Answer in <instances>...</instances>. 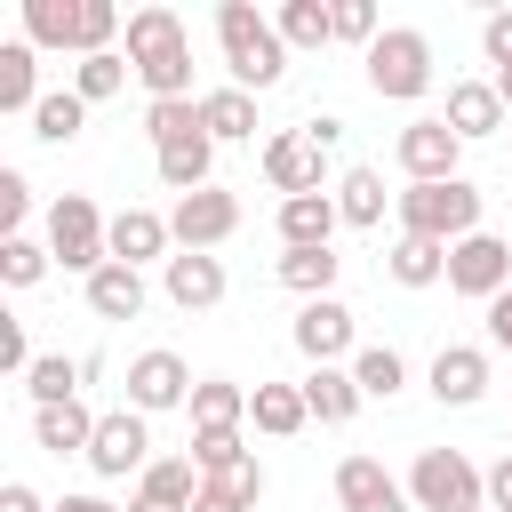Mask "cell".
I'll return each mask as SVG.
<instances>
[{"label": "cell", "mask_w": 512, "mask_h": 512, "mask_svg": "<svg viewBox=\"0 0 512 512\" xmlns=\"http://www.w3.org/2000/svg\"><path fill=\"white\" fill-rule=\"evenodd\" d=\"M216 48H224L232 88H248V96L288 72V40H280L272 16H256V0H224V8H216Z\"/></svg>", "instance_id": "obj_1"}, {"label": "cell", "mask_w": 512, "mask_h": 512, "mask_svg": "<svg viewBox=\"0 0 512 512\" xmlns=\"http://www.w3.org/2000/svg\"><path fill=\"white\" fill-rule=\"evenodd\" d=\"M112 32H120L112 0H24V40L32 48H72L88 64V56H112Z\"/></svg>", "instance_id": "obj_2"}, {"label": "cell", "mask_w": 512, "mask_h": 512, "mask_svg": "<svg viewBox=\"0 0 512 512\" xmlns=\"http://www.w3.org/2000/svg\"><path fill=\"white\" fill-rule=\"evenodd\" d=\"M392 208H400V232L440 240V248H456V240H472V232H480V184H472V176H448V184H408Z\"/></svg>", "instance_id": "obj_3"}, {"label": "cell", "mask_w": 512, "mask_h": 512, "mask_svg": "<svg viewBox=\"0 0 512 512\" xmlns=\"http://www.w3.org/2000/svg\"><path fill=\"white\" fill-rule=\"evenodd\" d=\"M408 504L416 512H488V472L464 448H424L408 464Z\"/></svg>", "instance_id": "obj_4"}, {"label": "cell", "mask_w": 512, "mask_h": 512, "mask_svg": "<svg viewBox=\"0 0 512 512\" xmlns=\"http://www.w3.org/2000/svg\"><path fill=\"white\" fill-rule=\"evenodd\" d=\"M48 256H56L64 272L96 280V272L112 264V216H104L88 192H64V200L48 208Z\"/></svg>", "instance_id": "obj_5"}, {"label": "cell", "mask_w": 512, "mask_h": 512, "mask_svg": "<svg viewBox=\"0 0 512 512\" xmlns=\"http://www.w3.org/2000/svg\"><path fill=\"white\" fill-rule=\"evenodd\" d=\"M360 64H368V88H376L384 104H416V96L432 88V40H424L416 24H392Z\"/></svg>", "instance_id": "obj_6"}, {"label": "cell", "mask_w": 512, "mask_h": 512, "mask_svg": "<svg viewBox=\"0 0 512 512\" xmlns=\"http://www.w3.org/2000/svg\"><path fill=\"white\" fill-rule=\"evenodd\" d=\"M448 288H456V296H480V304H496V296L512 288V240H496V232H472V240H456V248H448Z\"/></svg>", "instance_id": "obj_7"}, {"label": "cell", "mask_w": 512, "mask_h": 512, "mask_svg": "<svg viewBox=\"0 0 512 512\" xmlns=\"http://www.w3.org/2000/svg\"><path fill=\"white\" fill-rule=\"evenodd\" d=\"M392 160H400V176H408V184H448V176H456V160H464V136H456L448 120H408V128H400V144H392Z\"/></svg>", "instance_id": "obj_8"}, {"label": "cell", "mask_w": 512, "mask_h": 512, "mask_svg": "<svg viewBox=\"0 0 512 512\" xmlns=\"http://www.w3.org/2000/svg\"><path fill=\"white\" fill-rule=\"evenodd\" d=\"M128 408H136V416H160V408H192V368H184L168 344L136 352V360H128Z\"/></svg>", "instance_id": "obj_9"}, {"label": "cell", "mask_w": 512, "mask_h": 512, "mask_svg": "<svg viewBox=\"0 0 512 512\" xmlns=\"http://www.w3.org/2000/svg\"><path fill=\"white\" fill-rule=\"evenodd\" d=\"M168 232H176V248H200V256H208V248H224V240L240 232V200L216 192V184H208V192H184V200L168 208Z\"/></svg>", "instance_id": "obj_10"}, {"label": "cell", "mask_w": 512, "mask_h": 512, "mask_svg": "<svg viewBox=\"0 0 512 512\" xmlns=\"http://www.w3.org/2000/svg\"><path fill=\"white\" fill-rule=\"evenodd\" d=\"M264 176H272V192H288V200L328 192V152H320L304 128H288V136H272V144H264Z\"/></svg>", "instance_id": "obj_11"}, {"label": "cell", "mask_w": 512, "mask_h": 512, "mask_svg": "<svg viewBox=\"0 0 512 512\" xmlns=\"http://www.w3.org/2000/svg\"><path fill=\"white\" fill-rule=\"evenodd\" d=\"M144 448H152V440H144V416H136V408H112V416H96V440H88V464H96L104 480H128V472L144 480V464H152Z\"/></svg>", "instance_id": "obj_12"}, {"label": "cell", "mask_w": 512, "mask_h": 512, "mask_svg": "<svg viewBox=\"0 0 512 512\" xmlns=\"http://www.w3.org/2000/svg\"><path fill=\"white\" fill-rule=\"evenodd\" d=\"M336 512H416L408 480H392L376 456H344L336 464Z\"/></svg>", "instance_id": "obj_13"}, {"label": "cell", "mask_w": 512, "mask_h": 512, "mask_svg": "<svg viewBox=\"0 0 512 512\" xmlns=\"http://www.w3.org/2000/svg\"><path fill=\"white\" fill-rule=\"evenodd\" d=\"M296 352L312 360V368H336L344 352H352V304H336V296H312L304 312H296Z\"/></svg>", "instance_id": "obj_14"}, {"label": "cell", "mask_w": 512, "mask_h": 512, "mask_svg": "<svg viewBox=\"0 0 512 512\" xmlns=\"http://www.w3.org/2000/svg\"><path fill=\"white\" fill-rule=\"evenodd\" d=\"M432 400L440 408H480L488 400V352L480 344H440L432 352Z\"/></svg>", "instance_id": "obj_15"}, {"label": "cell", "mask_w": 512, "mask_h": 512, "mask_svg": "<svg viewBox=\"0 0 512 512\" xmlns=\"http://www.w3.org/2000/svg\"><path fill=\"white\" fill-rule=\"evenodd\" d=\"M160 288H168L176 312H216V304H224V264L200 256V248H176L168 272H160Z\"/></svg>", "instance_id": "obj_16"}, {"label": "cell", "mask_w": 512, "mask_h": 512, "mask_svg": "<svg viewBox=\"0 0 512 512\" xmlns=\"http://www.w3.org/2000/svg\"><path fill=\"white\" fill-rule=\"evenodd\" d=\"M168 56H192L184 16H176V8H136V16H128V64L152 72V64H168Z\"/></svg>", "instance_id": "obj_17"}, {"label": "cell", "mask_w": 512, "mask_h": 512, "mask_svg": "<svg viewBox=\"0 0 512 512\" xmlns=\"http://www.w3.org/2000/svg\"><path fill=\"white\" fill-rule=\"evenodd\" d=\"M168 240H176V232H168V216H152V208H120V216H112V264H136V272H144L152 256L168 264Z\"/></svg>", "instance_id": "obj_18"}, {"label": "cell", "mask_w": 512, "mask_h": 512, "mask_svg": "<svg viewBox=\"0 0 512 512\" xmlns=\"http://www.w3.org/2000/svg\"><path fill=\"white\" fill-rule=\"evenodd\" d=\"M440 120H448L464 144H472V136H496V128H504V96H496V80H456Z\"/></svg>", "instance_id": "obj_19"}, {"label": "cell", "mask_w": 512, "mask_h": 512, "mask_svg": "<svg viewBox=\"0 0 512 512\" xmlns=\"http://www.w3.org/2000/svg\"><path fill=\"white\" fill-rule=\"evenodd\" d=\"M336 224H344L336 192H304V200H280V240H288V248H328V240H336Z\"/></svg>", "instance_id": "obj_20"}, {"label": "cell", "mask_w": 512, "mask_h": 512, "mask_svg": "<svg viewBox=\"0 0 512 512\" xmlns=\"http://www.w3.org/2000/svg\"><path fill=\"white\" fill-rule=\"evenodd\" d=\"M200 488H208V480H200V464H192V456H152V464H144V480H136V496H144V504H168V512H192V504H200Z\"/></svg>", "instance_id": "obj_21"}, {"label": "cell", "mask_w": 512, "mask_h": 512, "mask_svg": "<svg viewBox=\"0 0 512 512\" xmlns=\"http://www.w3.org/2000/svg\"><path fill=\"white\" fill-rule=\"evenodd\" d=\"M208 168H216V136H184V144H160V184L184 200V192H208Z\"/></svg>", "instance_id": "obj_22"}, {"label": "cell", "mask_w": 512, "mask_h": 512, "mask_svg": "<svg viewBox=\"0 0 512 512\" xmlns=\"http://www.w3.org/2000/svg\"><path fill=\"white\" fill-rule=\"evenodd\" d=\"M248 424H256V432H272V440L304 432V424H312V408H304V384H256V392H248Z\"/></svg>", "instance_id": "obj_23"}, {"label": "cell", "mask_w": 512, "mask_h": 512, "mask_svg": "<svg viewBox=\"0 0 512 512\" xmlns=\"http://www.w3.org/2000/svg\"><path fill=\"white\" fill-rule=\"evenodd\" d=\"M32 440H40L48 456H88V440H96V416H88L80 400H64V408H32Z\"/></svg>", "instance_id": "obj_24"}, {"label": "cell", "mask_w": 512, "mask_h": 512, "mask_svg": "<svg viewBox=\"0 0 512 512\" xmlns=\"http://www.w3.org/2000/svg\"><path fill=\"white\" fill-rule=\"evenodd\" d=\"M0 112H40V48L32 40L0 48Z\"/></svg>", "instance_id": "obj_25"}, {"label": "cell", "mask_w": 512, "mask_h": 512, "mask_svg": "<svg viewBox=\"0 0 512 512\" xmlns=\"http://www.w3.org/2000/svg\"><path fill=\"white\" fill-rule=\"evenodd\" d=\"M88 312H96V320H136V312H144V272H136V264H104V272L88 280Z\"/></svg>", "instance_id": "obj_26"}, {"label": "cell", "mask_w": 512, "mask_h": 512, "mask_svg": "<svg viewBox=\"0 0 512 512\" xmlns=\"http://www.w3.org/2000/svg\"><path fill=\"white\" fill-rule=\"evenodd\" d=\"M224 424H248V384L200 376V384H192V432H224Z\"/></svg>", "instance_id": "obj_27"}, {"label": "cell", "mask_w": 512, "mask_h": 512, "mask_svg": "<svg viewBox=\"0 0 512 512\" xmlns=\"http://www.w3.org/2000/svg\"><path fill=\"white\" fill-rule=\"evenodd\" d=\"M200 128H208L216 144L256 136V96H248V88H208V96H200Z\"/></svg>", "instance_id": "obj_28"}, {"label": "cell", "mask_w": 512, "mask_h": 512, "mask_svg": "<svg viewBox=\"0 0 512 512\" xmlns=\"http://www.w3.org/2000/svg\"><path fill=\"white\" fill-rule=\"evenodd\" d=\"M384 272H392L400 288H432V280H448V248H440V240L400 232V240H392V256H384Z\"/></svg>", "instance_id": "obj_29"}, {"label": "cell", "mask_w": 512, "mask_h": 512, "mask_svg": "<svg viewBox=\"0 0 512 512\" xmlns=\"http://www.w3.org/2000/svg\"><path fill=\"white\" fill-rule=\"evenodd\" d=\"M304 408H312L320 424H352V416H360V384H352V368H312V376H304Z\"/></svg>", "instance_id": "obj_30"}, {"label": "cell", "mask_w": 512, "mask_h": 512, "mask_svg": "<svg viewBox=\"0 0 512 512\" xmlns=\"http://www.w3.org/2000/svg\"><path fill=\"white\" fill-rule=\"evenodd\" d=\"M272 24H280L288 48H328V40H336V8H328V0H280Z\"/></svg>", "instance_id": "obj_31"}, {"label": "cell", "mask_w": 512, "mask_h": 512, "mask_svg": "<svg viewBox=\"0 0 512 512\" xmlns=\"http://www.w3.org/2000/svg\"><path fill=\"white\" fill-rule=\"evenodd\" d=\"M336 264H344L336 248H288V256H280V288H296V296L312 304V296L336 288Z\"/></svg>", "instance_id": "obj_32"}, {"label": "cell", "mask_w": 512, "mask_h": 512, "mask_svg": "<svg viewBox=\"0 0 512 512\" xmlns=\"http://www.w3.org/2000/svg\"><path fill=\"white\" fill-rule=\"evenodd\" d=\"M352 384H360V400H392V392L408 384V360H400L392 344H360V352H352Z\"/></svg>", "instance_id": "obj_33"}, {"label": "cell", "mask_w": 512, "mask_h": 512, "mask_svg": "<svg viewBox=\"0 0 512 512\" xmlns=\"http://www.w3.org/2000/svg\"><path fill=\"white\" fill-rule=\"evenodd\" d=\"M80 360H64V352H40L32 360V376H24V392H32V408H64V400H80Z\"/></svg>", "instance_id": "obj_34"}, {"label": "cell", "mask_w": 512, "mask_h": 512, "mask_svg": "<svg viewBox=\"0 0 512 512\" xmlns=\"http://www.w3.org/2000/svg\"><path fill=\"white\" fill-rule=\"evenodd\" d=\"M80 128H88V104H80L72 88H48L40 112H32V136H40V144H72Z\"/></svg>", "instance_id": "obj_35"}, {"label": "cell", "mask_w": 512, "mask_h": 512, "mask_svg": "<svg viewBox=\"0 0 512 512\" xmlns=\"http://www.w3.org/2000/svg\"><path fill=\"white\" fill-rule=\"evenodd\" d=\"M336 208H344V224H384V176L376 168H344L336 176Z\"/></svg>", "instance_id": "obj_36"}, {"label": "cell", "mask_w": 512, "mask_h": 512, "mask_svg": "<svg viewBox=\"0 0 512 512\" xmlns=\"http://www.w3.org/2000/svg\"><path fill=\"white\" fill-rule=\"evenodd\" d=\"M128 72H136V64H128L120 48H112V56H88V64H72V96H80V104H104V96L128 88Z\"/></svg>", "instance_id": "obj_37"}, {"label": "cell", "mask_w": 512, "mask_h": 512, "mask_svg": "<svg viewBox=\"0 0 512 512\" xmlns=\"http://www.w3.org/2000/svg\"><path fill=\"white\" fill-rule=\"evenodd\" d=\"M144 128H152V152H160V144H184V136H200V96L144 104Z\"/></svg>", "instance_id": "obj_38"}, {"label": "cell", "mask_w": 512, "mask_h": 512, "mask_svg": "<svg viewBox=\"0 0 512 512\" xmlns=\"http://www.w3.org/2000/svg\"><path fill=\"white\" fill-rule=\"evenodd\" d=\"M48 264H56V256H48V240H24V232H16V240H0V280H8V288H40V272H48Z\"/></svg>", "instance_id": "obj_39"}, {"label": "cell", "mask_w": 512, "mask_h": 512, "mask_svg": "<svg viewBox=\"0 0 512 512\" xmlns=\"http://www.w3.org/2000/svg\"><path fill=\"white\" fill-rule=\"evenodd\" d=\"M208 488H224V496H232L240 512H256V504H264V464H256V456H240V464L208 472Z\"/></svg>", "instance_id": "obj_40"}, {"label": "cell", "mask_w": 512, "mask_h": 512, "mask_svg": "<svg viewBox=\"0 0 512 512\" xmlns=\"http://www.w3.org/2000/svg\"><path fill=\"white\" fill-rule=\"evenodd\" d=\"M248 448H240V424H224V432H192V464H200V480L208 472H224V464H240Z\"/></svg>", "instance_id": "obj_41"}, {"label": "cell", "mask_w": 512, "mask_h": 512, "mask_svg": "<svg viewBox=\"0 0 512 512\" xmlns=\"http://www.w3.org/2000/svg\"><path fill=\"white\" fill-rule=\"evenodd\" d=\"M336 40H360V56H368V48L384 40V32H376V8H368V0H336Z\"/></svg>", "instance_id": "obj_42"}, {"label": "cell", "mask_w": 512, "mask_h": 512, "mask_svg": "<svg viewBox=\"0 0 512 512\" xmlns=\"http://www.w3.org/2000/svg\"><path fill=\"white\" fill-rule=\"evenodd\" d=\"M24 208H32V184H24V168H0V224H8V240H16Z\"/></svg>", "instance_id": "obj_43"}, {"label": "cell", "mask_w": 512, "mask_h": 512, "mask_svg": "<svg viewBox=\"0 0 512 512\" xmlns=\"http://www.w3.org/2000/svg\"><path fill=\"white\" fill-rule=\"evenodd\" d=\"M0 368H8V376H32V344H24V320H8V312H0Z\"/></svg>", "instance_id": "obj_44"}, {"label": "cell", "mask_w": 512, "mask_h": 512, "mask_svg": "<svg viewBox=\"0 0 512 512\" xmlns=\"http://www.w3.org/2000/svg\"><path fill=\"white\" fill-rule=\"evenodd\" d=\"M480 48H488V64H496V72L512 64V8H496V16L480 24Z\"/></svg>", "instance_id": "obj_45"}, {"label": "cell", "mask_w": 512, "mask_h": 512, "mask_svg": "<svg viewBox=\"0 0 512 512\" xmlns=\"http://www.w3.org/2000/svg\"><path fill=\"white\" fill-rule=\"evenodd\" d=\"M488 512H512V448L488 464Z\"/></svg>", "instance_id": "obj_46"}, {"label": "cell", "mask_w": 512, "mask_h": 512, "mask_svg": "<svg viewBox=\"0 0 512 512\" xmlns=\"http://www.w3.org/2000/svg\"><path fill=\"white\" fill-rule=\"evenodd\" d=\"M488 344H496V352H512V288L488 304Z\"/></svg>", "instance_id": "obj_47"}, {"label": "cell", "mask_w": 512, "mask_h": 512, "mask_svg": "<svg viewBox=\"0 0 512 512\" xmlns=\"http://www.w3.org/2000/svg\"><path fill=\"white\" fill-rule=\"evenodd\" d=\"M304 136H312L320 152H336V144H344V120H336V112H320V120H304Z\"/></svg>", "instance_id": "obj_48"}, {"label": "cell", "mask_w": 512, "mask_h": 512, "mask_svg": "<svg viewBox=\"0 0 512 512\" xmlns=\"http://www.w3.org/2000/svg\"><path fill=\"white\" fill-rule=\"evenodd\" d=\"M0 512H56V504H40L24 480H8V488H0Z\"/></svg>", "instance_id": "obj_49"}, {"label": "cell", "mask_w": 512, "mask_h": 512, "mask_svg": "<svg viewBox=\"0 0 512 512\" xmlns=\"http://www.w3.org/2000/svg\"><path fill=\"white\" fill-rule=\"evenodd\" d=\"M192 512H240V504H232L224 488H200V504H192Z\"/></svg>", "instance_id": "obj_50"}, {"label": "cell", "mask_w": 512, "mask_h": 512, "mask_svg": "<svg viewBox=\"0 0 512 512\" xmlns=\"http://www.w3.org/2000/svg\"><path fill=\"white\" fill-rule=\"evenodd\" d=\"M56 512H112V504H104V496H64Z\"/></svg>", "instance_id": "obj_51"}, {"label": "cell", "mask_w": 512, "mask_h": 512, "mask_svg": "<svg viewBox=\"0 0 512 512\" xmlns=\"http://www.w3.org/2000/svg\"><path fill=\"white\" fill-rule=\"evenodd\" d=\"M496 96H504V112H512V64H504V72H496Z\"/></svg>", "instance_id": "obj_52"}]
</instances>
